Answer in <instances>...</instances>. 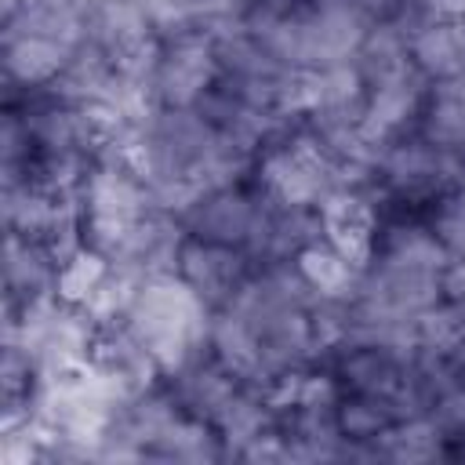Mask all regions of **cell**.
<instances>
[{"instance_id":"obj_1","label":"cell","mask_w":465,"mask_h":465,"mask_svg":"<svg viewBox=\"0 0 465 465\" xmlns=\"http://www.w3.org/2000/svg\"><path fill=\"white\" fill-rule=\"evenodd\" d=\"M124 320L153 349V356L167 374L207 345L211 309L178 272H163L134 287Z\"/></svg>"},{"instance_id":"obj_2","label":"cell","mask_w":465,"mask_h":465,"mask_svg":"<svg viewBox=\"0 0 465 465\" xmlns=\"http://www.w3.org/2000/svg\"><path fill=\"white\" fill-rule=\"evenodd\" d=\"M251 178L280 203L320 207L334 189H341V160L305 127V120H294L254 156Z\"/></svg>"},{"instance_id":"obj_3","label":"cell","mask_w":465,"mask_h":465,"mask_svg":"<svg viewBox=\"0 0 465 465\" xmlns=\"http://www.w3.org/2000/svg\"><path fill=\"white\" fill-rule=\"evenodd\" d=\"M149 185L120 160H98L80 185V240L109 254L149 211Z\"/></svg>"},{"instance_id":"obj_4","label":"cell","mask_w":465,"mask_h":465,"mask_svg":"<svg viewBox=\"0 0 465 465\" xmlns=\"http://www.w3.org/2000/svg\"><path fill=\"white\" fill-rule=\"evenodd\" d=\"M218 44L203 25L160 36L149 76V98L160 109H193L218 84Z\"/></svg>"},{"instance_id":"obj_5","label":"cell","mask_w":465,"mask_h":465,"mask_svg":"<svg viewBox=\"0 0 465 465\" xmlns=\"http://www.w3.org/2000/svg\"><path fill=\"white\" fill-rule=\"evenodd\" d=\"M265 203H269V196L262 193V185L254 178H243V182H232V185L203 193L185 211L182 225H185L189 236L247 251L251 240H254V229H258V222L265 214Z\"/></svg>"},{"instance_id":"obj_6","label":"cell","mask_w":465,"mask_h":465,"mask_svg":"<svg viewBox=\"0 0 465 465\" xmlns=\"http://www.w3.org/2000/svg\"><path fill=\"white\" fill-rule=\"evenodd\" d=\"M254 269H258V262L243 247L211 243V240L185 232L174 272L207 302V309H225L243 291V283L254 276Z\"/></svg>"},{"instance_id":"obj_7","label":"cell","mask_w":465,"mask_h":465,"mask_svg":"<svg viewBox=\"0 0 465 465\" xmlns=\"http://www.w3.org/2000/svg\"><path fill=\"white\" fill-rule=\"evenodd\" d=\"M87 363H91L98 374H105L124 396L156 389V385L163 381L160 360H156L153 349L127 327L124 316L94 323V338H91Z\"/></svg>"},{"instance_id":"obj_8","label":"cell","mask_w":465,"mask_h":465,"mask_svg":"<svg viewBox=\"0 0 465 465\" xmlns=\"http://www.w3.org/2000/svg\"><path fill=\"white\" fill-rule=\"evenodd\" d=\"M185 243V225L178 214L153 207L105 258L113 269H120L124 276H131L134 283L149 280V276H163L178 269V254Z\"/></svg>"},{"instance_id":"obj_9","label":"cell","mask_w":465,"mask_h":465,"mask_svg":"<svg viewBox=\"0 0 465 465\" xmlns=\"http://www.w3.org/2000/svg\"><path fill=\"white\" fill-rule=\"evenodd\" d=\"M62 258L36 240L7 232L4 243V320L22 316L25 309L58 298Z\"/></svg>"},{"instance_id":"obj_10","label":"cell","mask_w":465,"mask_h":465,"mask_svg":"<svg viewBox=\"0 0 465 465\" xmlns=\"http://www.w3.org/2000/svg\"><path fill=\"white\" fill-rule=\"evenodd\" d=\"M320 222H323V240L334 243L345 258H352L360 269L371 262L381 229L374 189H334L320 203Z\"/></svg>"},{"instance_id":"obj_11","label":"cell","mask_w":465,"mask_h":465,"mask_svg":"<svg viewBox=\"0 0 465 465\" xmlns=\"http://www.w3.org/2000/svg\"><path fill=\"white\" fill-rule=\"evenodd\" d=\"M243 381L203 345L193 360H185L182 367L167 371L163 374V389L171 392V400L178 403L182 414L189 418H200V421H211L218 418V411L229 403V396L240 389Z\"/></svg>"},{"instance_id":"obj_12","label":"cell","mask_w":465,"mask_h":465,"mask_svg":"<svg viewBox=\"0 0 465 465\" xmlns=\"http://www.w3.org/2000/svg\"><path fill=\"white\" fill-rule=\"evenodd\" d=\"M76 44L51 40V36H0V58H4V87L7 94L40 91L54 84V76L65 69Z\"/></svg>"},{"instance_id":"obj_13","label":"cell","mask_w":465,"mask_h":465,"mask_svg":"<svg viewBox=\"0 0 465 465\" xmlns=\"http://www.w3.org/2000/svg\"><path fill=\"white\" fill-rule=\"evenodd\" d=\"M403 33H407L411 65L429 84L465 73V18L461 22H414Z\"/></svg>"},{"instance_id":"obj_14","label":"cell","mask_w":465,"mask_h":465,"mask_svg":"<svg viewBox=\"0 0 465 465\" xmlns=\"http://www.w3.org/2000/svg\"><path fill=\"white\" fill-rule=\"evenodd\" d=\"M207 349H211L240 381L269 385V374H265V363H262L258 334H254L251 323H247L240 312H232L229 305H225V309H211Z\"/></svg>"},{"instance_id":"obj_15","label":"cell","mask_w":465,"mask_h":465,"mask_svg":"<svg viewBox=\"0 0 465 465\" xmlns=\"http://www.w3.org/2000/svg\"><path fill=\"white\" fill-rule=\"evenodd\" d=\"M414 131L440 149H450V153L465 149V73L429 84Z\"/></svg>"},{"instance_id":"obj_16","label":"cell","mask_w":465,"mask_h":465,"mask_svg":"<svg viewBox=\"0 0 465 465\" xmlns=\"http://www.w3.org/2000/svg\"><path fill=\"white\" fill-rule=\"evenodd\" d=\"M371 454L385 461H432V458L450 454V436L432 414H414V418L389 425L371 443Z\"/></svg>"},{"instance_id":"obj_17","label":"cell","mask_w":465,"mask_h":465,"mask_svg":"<svg viewBox=\"0 0 465 465\" xmlns=\"http://www.w3.org/2000/svg\"><path fill=\"white\" fill-rule=\"evenodd\" d=\"M294 262H298L302 276L309 280V287L316 291V298H331V302H349L360 283V272H363L352 258H345L327 240L309 243Z\"/></svg>"},{"instance_id":"obj_18","label":"cell","mask_w":465,"mask_h":465,"mask_svg":"<svg viewBox=\"0 0 465 465\" xmlns=\"http://www.w3.org/2000/svg\"><path fill=\"white\" fill-rule=\"evenodd\" d=\"M189 7L203 29H225L243 22V15L251 11V0H189Z\"/></svg>"},{"instance_id":"obj_19","label":"cell","mask_w":465,"mask_h":465,"mask_svg":"<svg viewBox=\"0 0 465 465\" xmlns=\"http://www.w3.org/2000/svg\"><path fill=\"white\" fill-rule=\"evenodd\" d=\"M443 298L465 302V258H450L443 269Z\"/></svg>"}]
</instances>
